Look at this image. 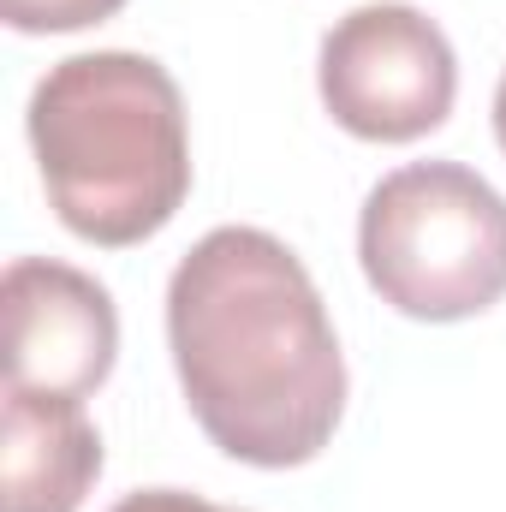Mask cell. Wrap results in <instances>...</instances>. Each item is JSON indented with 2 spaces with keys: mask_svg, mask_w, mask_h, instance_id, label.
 Returning <instances> with one entry per match:
<instances>
[{
  "mask_svg": "<svg viewBox=\"0 0 506 512\" xmlns=\"http://www.w3.org/2000/svg\"><path fill=\"white\" fill-rule=\"evenodd\" d=\"M495 137H501V155H506V72H501V90H495Z\"/></svg>",
  "mask_w": 506,
  "mask_h": 512,
  "instance_id": "cell-9",
  "label": "cell"
},
{
  "mask_svg": "<svg viewBox=\"0 0 506 512\" xmlns=\"http://www.w3.org/2000/svg\"><path fill=\"white\" fill-rule=\"evenodd\" d=\"M6 310V387L42 399H90L114 376L120 310L114 292L54 256H18L0 280Z\"/></svg>",
  "mask_w": 506,
  "mask_h": 512,
  "instance_id": "cell-5",
  "label": "cell"
},
{
  "mask_svg": "<svg viewBox=\"0 0 506 512\" xmlns=\"http://www.w3.org/2000/svg\"><path fill=\"white\" fill-rule=\"evenodd\" d=\"M167 346L197 429L239 465H310L346 417V358L298 251L215 227L167 280Z\"/></svg>",
  "mask_w": 506,
  "mask_h": 512,
  "instance_id": "cell-1",
  "label": "cell"
},
{
  "mask_svg": "<svg viewBox=\"0 0 506 512\" xmlns=\"http://www.w3.org/2000/svg\"><path fill=\"white\" fill-rule=\"evenodd\" d=\"M102 477V435L84 399L6 387L0 405V512H78Z\"/></svg>",
  "mask_w": 506,
  "mask_h": 512,
  "instance_id": "cell-6",
  "label": "cell"
},
{
  "mask_svg": "<svg viewBox=\"0 0 506 512\" xmlns=\"http://www.w3.org/2000/svg\"><path fill=\"white\" fill-rule=\"evenodd\" d=\"M114 512H233V507H215V501L185 495V489H137V495H126Z\"/></svg>",
  "mask_w": 506,
  "mask_h": 512,
  "instance_id": "cell-8",
  "label": "cell"
},
{
  "mask_svg": "<svg viewBox=\"0 0 506 512\" xmlns=\"http://www.w3.org/2000/svg\"><path fill=\"white\" fill-rule=\"evenodd\" d=\"M24 126L60 227L84 245L131 251L191 197L185 96L149 54L96 48L48 66Z\"/></svg>",
  "mask_w": 506,
  "mask_h": 512,
  "instance_id": "cell-2",
  "label": "cell"
},
{
  "mask_svg": "<svg viewBox=\"0 0 506 512\" xmlns=\"http://www.w3.org/2000/svg\"><path fill=\"white\" fill-rule=\"evenodd\" d=\"M358 262L399 316L471 322L506 298V197L459 161H411L364 197Z\"/></svg>",
  "mask_w": 506,
  "mask_h": 512,
  "instance_id": "cell-3",
  "label": "cell"
},
{
  "mask_svg": "<svg viewBox=\"0 0 506 512\" xmlns=\"http://www.w3.org/2000/svg\"><path fill=\"white\" fill-rule=\"evenodd\" d=\"M316 84L340 131L364 143H417L447 126L459 60L429 12L405 0H370L322 36Z\"/></svg>",
  "mask_w": 506,
  "mask_h": 512,
  "instance_id": "cell-4",
  "label": "cell"
},
{
  "mask_svg": "<svg viewBox=\"0 0 506 512\" xmlns=\"http://www.w3.org/2000/svg\"><path fill=\"white\" fill-rule=\"evenodd\" d=\"M126 0H0V18L18 36H66V30H90L108 24Z\"/></svg>",
  "mask_w": 506,
  "mask_h": 512,
  "instance_id": "cell-7",
  "label": "cell"
}]
</instances>
